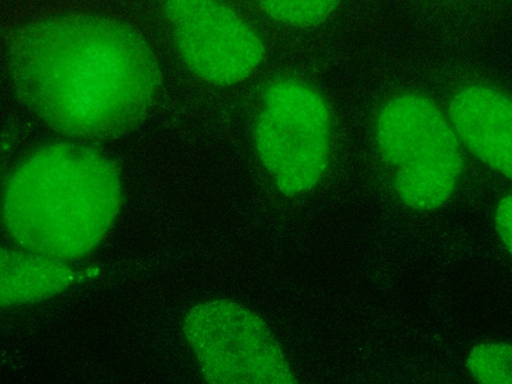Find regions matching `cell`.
Returning a JSON list of instances; mask_svg holds the SVG:
<instances>
[{
	"label": "cell",
	"instance_id": "1",
	"mask_svg": "<svg viewBox=\"0 0 512 384\" xmlns=\"http://www.w3.org/2000/svg\"><path fill=\"white\" fill-rule=\"evenodd\" d=\"M6 64L24 106L50 129L79 141L131 131L161 86L147 41L124 22L93 13L24 24L9 41Z\"/></svg>",
	"mask_w": 512,
	"mask_h": 384
},
{
	"label": "cell",
	"instance_id": "2",
	"mask_svg": "<svg viewBox=\"0 0 512 384\" xmlns=\"http://www.w3.org/2000/svg\"><path fill=\"white\" fill-rule=\"evenodd\" d=\"M121 202L114 161L90 145L63 141L35 149L16 165L0 215L16 246L71 263L104 240Z\"/></svg>",
	"mask_w": 512,
	"mask_h": 384
},
{
	"label": "cell",
	"instance_id": "3",
	"mask_svg": "<svg viewBox=\"0 0 512 384\" xmlns=\"http://www.w3.org/2000/svg\"><path fill=\"white\" fill-rule=\"evenodd\" d=\"M375 140L381 158L395 169L394 188L415 210H432L453 193L464 168L460 142L426 96L404 93L377 114Z\"/></svg>",
	"mask_w": 512,
	"mask_h": 384
},
{
	"label": "cell",
	"instance_id": "4",
	"mask_svg": "<svg viewBox=\"0 0 512 384\" xmlns=\"http://www.w3.org/2000/svg\"><path fill=\"white\" fill-rule=\"evenodd\" d=\"M260 162L286 195L312 189L326 172L332 145V114L311 85L279 77L262 89L253 123Z\"/></svg>",
	"mask_w": 512,
	"mask_h": 384
},
{
	"label": "cell",
	"instance_id": "5",
	"mask_svg": "<svg viewBox=\"0 0 512 384\" xmlns=\"http://www.w3.org/2000/svg\"><path fill=\"white\" fill-rule=\"evenodd\" d=\"M163 11L181 61L201 80L235 85L262 63L260 34L224 0H164Z\"/></svg>",
	"mask_w": 512,
	"mask_h": 384
},
{
	"label": "cell",
	"instance_id": "6",
	"mask_svg": "<svg viewBox=\"0 0 512 384\" xmlns=\"http://www.w3.org/2000/svg\"><path fill=\"white\" fill-rule=\"evenodd\" d=\"M184 329L212 382H295L266 325L234 303L218 301L195 307Z\"/></svg>",
	"mask_w": 512,
	"mask_h": 384
},
{
	"label": "cell",
	"instance_id": "7",
	"mask_svg": "<svg viewBox=\"0 0 512 384\" xmlns=\"http://www.w3.org/2000/svg\"><path fill=\"white\" fill-rule=\"evenodd\" d=\"M448 116L459 142L480 161L511 179L510 96L485 85H468L452 96Z\"/></svg>",
	"mask_w": 512,
	"mask_h": 384
},
{
	"label": "cell",
	"instance_id": "8",
	"mask_svg": "<svg viewBox=\"0 0 512 384\" xmlns=\"http://www.w3.org/2000/svg\"><path fill=\"white\" fill-rule=\"evenodd\" d=\"M76 277L70 263L19 246H0V309L55 297L67 290Z\"/></svg>",
	"mask_w": 512,
	"mask_h": 384
},
{
	"label": "cell",
	"instance_id": "9",
	"mask_svg": "<svg viewBox=\"0 0 512 384\" xmlns=\"http://www.w3.org/2000/svg\"><path fill=\"white\" fill-rule=\"evenodd\" d=\"M271 19L293 27L322 24L338 7L340 0H251Z\"/></svg>",
	"mask_w": 512,
	"mask_h": 384
},
{
	"label": "cell",
	"instance_id": "10",
	"mask_svg": "<svg viewBox=\"0 0 512 384\" xmlns=\"http://www.w3.org/2000/svg\"><path fill=\"white\" fill-rule=\"evenodd\" d=\"M466 366L484 384H512V350L508 343H486L470 352Z\"/></svg>",
	"mask_w": 512,
	"mask_h": 384
},
{
	"label": "cell",
	"instance_id": "11",
	"mask_svg": "<svg viewBox=\"0 0 512 384\" xmlns=\"http://www.w3.org/2000/svg\"><path fill=\"white\" fill-rule=\"evenodd\" d=\"M511 216H512V202L511 195L508 194L504 197L498 204L496 209V230L507 246L509 252L511 251V239H512V225H511Z\"/></svg>",
	"mask_w": 512,
	"mask_h": 384
}]
</instances>
